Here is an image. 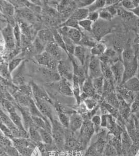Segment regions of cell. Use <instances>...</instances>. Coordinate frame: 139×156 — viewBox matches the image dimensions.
Returning a JSON list of instances; mask_svg holds the SVG:
<instances>
[{
	"mask_svg": "<svg viewBox=\"0 0 139 156\" xmlns=\"http://www.w3.org/2000/svg\"><path fill=\"white\" fill-rule=\"evenodd\" d=\"M112 28L109 22L99 19L93 23L91 34L96 40L99 42L104 37L109 35L112 31Z\"/></svg>",
	"mask_w": 139,
	"mask_h": 156,
	"instance_id": "cell-1",
	"label": "cell"
},
{
	"mask_svg": "<svg viewBox=\"0 0 139 156\" xmlns=\"http://www.w3.org/2000/svg\"><path fill=\"white\" fill-rule=\"evenodd\" d=\"M34 58L37 63L41 66L52 71H58L59 61L51 56L47 51H44L41 54L36 55Z\"/></svg>",
	"mask_w": 139,
	"mask_h": 156,
	"instance_id": "cell-2",
	"label": "cell"
},
{
	"mask_svg": "<svg viewBox=\"0 0 139 156\" xmlns=\"http://www.w3.org/2000/svg\"><path fill=\"white\" fill-rule=\"evenodd\" d=\"M1 34L5 49L10 52H12L16 48L14 34V27L11 24L7 23V25L2 28Z\"/></svg>",
	"mask_w": 139,
	"mask_h": 156,
	"instance_id": "cell-3",
	"label": "cell"
},
{
	"mask_svg": "<svg viewBox=\"0 0 139 156\" xmlns=\"http://www.w3.org/2000/svg\"><path fill=\"white\" fill-rule=\"evenodd\" d=\"M52 123V135L55 144L60 149L64 148L65 141V132L64 127L60 122L54 120Z\"/></svg>",
	"mask_w": 139,
	"mask_h": 156,
	"instance_id": "cell-4",
	"label": "cell"
},
{
	"mask_svg": "<svg viewBox=\"0 0 139 156\" xmlns=\"http://www.w3.org/2000/svg\"><path fill=\"white\" fill-rule=\"evenodd\" d=\"M85 119L82 126L80 129L79 133V140L83 148L86 147L96 131L90 119Z\"/></svg>",
	"mask_w": 139,
	"mask_h": 156,
	"instance_id": "cell-5",
	"label": "cell"
},
{
	"mask_svg": "<svg viewBox=\"0 0 139 156\" xmlns=\"http://www.w3.org/2000/svg\"><path fill=\"white\" fill-rule=\"evenodd\" d=\"M58 72L62 78L67 80L72 83L74 78V67L71 58H68L59 62L58 66Z\"/></svg>",
	"mask_w": 139,
	"mask_h": 156,
	"instance_id": "cell-6",
	"label": "cell"
},
{
	"mask_svg": "<svg viewBox=\"0 0 139 156\" xmlns=\"http://www.w3.org/2000/svg\"><path fill=\"white\" fill-rule=\"evenodd\" d=\"M77 9V7L75 1H61L58 5L57 11L61 15L63 22H64Z\"/></svg>",
	"mask_w": 139,
	"mask_h": 156,
	"instance_id": "cell-7",
	"label": "cell"
},
{
	"mask_svg": "<svg viewBox=\"0 0 139 156\" xmlns=\"http://www.w3.org/2000/svg\"><path fill=\"white\" fill-rule=\"evenodd\" d=\"M88 76L91 80L103 76L101 61L99 57L92 55L91 56L88 69Z\"/></svg>",
	"mask_w": 139,
	"mask_h": 156,
	"instance_id": "cell-8",
	"label": "cell"
},
{
	"mask_svg": "<svg viewBox=\"0 0 139 156\" xmlns=\"http://www.w3.org/2000/svg\"><path fill=\"white\" fill-rule=\"evenodd\" d=\"M57 30L61 35L67 37L77 45L79 44L83 36V33L82 30L76 28L62 26L59 27Z\"/></svg>",
	"mask_w": 139,
	"mask_h": 156,
	"instance_id": "cell-9",
	"label": "cell"
},
{
	"mask_svg": "<svg viewBox=\"0 0 139 156\" xmlns=\"http://www.w3.org/2000/svg\"><path fill=\"white\" fill-rule=\"evenodd\" d=\"M45 51L59 62L68 58V55L65 50L60 47L55 42L49 43L46 45Z\"/></svg>",
	"mask_w": 139,
	"mask_h": 156,
	"instance_id": "cell-10",
	"label": "cell"
},
{
	"mask_svg": "<svg viewBox=\"0 0 139 156\" xmlns=\"http://www.w3.org/2000/svg\"><path fill=\"white\" fill-rule=\"evenodd\" d=\"M12 82L15 86L19 87L26 84V61L24 60L19 67L12 73Z\"/></svg>",
	"mask_w": 139,
	"mask_h": 156,
	"instance_id": "cell-11",
	"label": "cell"
},
{
	"mask_svg": "<svg viewBox=\"0 0 139 156\" xmlns=\"http://www.w3.org/2000/svg\"><path fill=\"white\" fill-rule=\"evenodd\" d=\"M73 132H65V141L64 148L66 151L71 152L80 150V148H83L79 138H76Z\"/></svg>",
	"mask_w": 139,
	"mask_h": 156,
	"instance_id": "cell-12",
	"label": "cell"
},
{
	"mask_svg": "<svg viewBox=\"0 0 139 156\" xmlns=\"http://www.w3.org/2000/svg\"><path fill=\"white\" fill-rule=\"evenodd\" d=\"M88 49L82 45L78 44L76 45V48L73 55L75 58L78 60V62L82 64V66L85 67L87 73H88V71L85 67L86 66L87 67V63L89 64L90 62V61H88V60L90 61L91 58H88L89 53L88 52Z\"/></svg>",
	"mask_w": 139,
	"mask_h": 156,
	"instance_id": "cell-13",
	"label": "cell"
},
{
	"mask_svg": "<svg viewBox=\"0 0 139 156\" xmlns=\"http://www.w3.org/2000/svg\"><path fill=\"white\" fill-rule=\"evenodd\" d=\"M38 72L42 78L47 83H54L60 81L61 79L58 71H52L47 68L41 66L39 68Z\"/></svg>",
	"mask_w": 139,
	"mask_h": 156,
	"instance_id": "cell-14",
	"label": "cell"
},
{
	"mask_svg": "<svg viewBox=\"0 0 139 156\" xmlns=\"http://www.w3.org/2000/svg\"><path fill=\"white\" fill-rule=\"evenodd\" d=\"M114 80L117 85H121L124 74V65L121 60H119L110 66Z\"/></svg>",
	"mask_w": 139,
	"mask_h": 156,
	"instance_id": "cell-15",
	"label": "cell"
},
{
	"mask_svg": "<svg viewBox=\"0 0 139 156\" xmlns=\"http://www.w3.org/2000/svg\"><path fill=\"white\" fill-rule=\"evenodd\" d=\"M33 99L37 107L42 115L45 118L50 120L51 122L54 120L53 118L52 109L51 107V104L44 100H40L36 98Z\"/></svg>",
	"mask_w": 139,
	"mask_h": 156,
	"instance_id": "cell-16",
	"label": "cell"
},
{
	"mask_svg": "<svg viewBox=\"0 0 139 156\" xmlns=\"http://www.w3.org/2000/svg\"><path fill=\"white\" fill-rule=\"evenodd\" d=\"M123 65H124L125 70H124V74L123 77L122 84L130 78L136 76L137 73V69H138V65H139L137 58L132 62L123 64Z\"/></svg>",
	"mask_w": 139,
	"mask_h": 156,
	"instance_id": "cell-17",
	"label": "cell"
},
{
	"mask_svg": "<svg viewBox=\"0 0 139 156\" xmlns=\"http://www.w3.org/2000/svg\"><path fill=\"white\" fill-rule=\"evenodd\" d=\"M1 12L2 14L9 20V24H11L12 18L15 14V6L10 1H0Z\"/></svg>",
	"mask_w": 139,
	"mask_h": 156,
	"instance_id": "cell-18",
	"label": "cell"
},
{
	"mask_svg": "<svg viewBox=\"0 0 139 156\" xmlns=\"http://www.w3.org/2000/svg\"><path fill=\"white\" fill-rule=\"evenodd\" d=\"M31 86L33 90V98H36L40 100H44L50 103L51 105H54L52 100L51 99L47 91L42 87L38 85L34 82H31Z\"/></svg>",
	"mask_w": 139,
	"mask_h": 156,
	"instance_id": "cell-19",
	"label": "cell"
},
{
	"mask_svg": "<svg viewBox=\"0 0 139 156\" xmlns=\"http://www.w3.org/2000/svg\"><path fill=\"white\" fill-rule=\"evenodd\" d=\"M56 88L58 92L62 96L67 97L74 96L72 90V83L67 80L61 78L57 83Z\"/></svg>",
	"mask_w": 139,
	"mask_h": 156,
	"instance_id": "cell-20",
	"label": "cell"
},
{
	"mask_svg": "<svg viewBox=\"0 0 139 156\" xmlns=\"http://www.w3.org/2000/svg\"><path fill=\"white\" fill-rule=\"evenodd\" d=\"M96 94L92 83V80L89 77H88L84 82L82 88L81 101H84L87 98L89 97H93Z\"/></svg>",
	"mask_w": 139,
	"mask_h": 156,
	"instance_id": "cell-21",
	"label": "cell"
},
{
	"mask_svg": "<svg viewBox=\"0 0 139 156\" xmlns=\"http://www.w3.org/2000/svg\"><path fill=\"white\" fill-rule=\"evenodd\" d=\"M69 121V129L72 132H76L80 130L83 125L84 119L82 115L77 112L71 113Z\"/></svg>",
	"mask_w": 139,
	"mask_h": 156,
	"instance_id": "cell-22",
	"label": "cell"
},
{
	"mask_svg": "<svg viewBox=\"0 0 139 156\" xmlns=\"http://www.w3.org/2000/svg\"><path fill=\"white\" fill-rule=\"evenodd\" d=\"M55 108L57 112L58 117L60 121V123L65 129L69 128V121L70 117L66 114L62 105L58 103L54 104Z\"/></svg>",
	"mask_w": 139,
	"mask_h": 156,
	"instance_id": "cell-23",
	"label": "cell"
},
{
	"mask_svg": "<svg viewBox=\"0 0 139 156\" xmlns=\"http://www.w3.org/2000/svg\"><path fill=\"white\" fill-rule=\"evenodd\" d=\"M36 37L39 39L45 45L49 43L54 41V36L52 29H42L37 33Z\"/></svg>",
	"mask_w": 139,
	"mask_h": 156,
	"instance_id": "cell-24",
	"label": "cell"
},
{
	"mask_svg": "<svg viewBox=\"0 0 139 156\" xmlns=\"http://www.w3.org/2000/svg\"><path fill=\"white\" fill-rule=\"evenodd\" d=\"M137 58V53L132 48H126L121 52V61L123 64L132 62Z\"/></svg>",
	"mask_w": 139,
	"mask_h": 156,
	"instance_id": "cell-25",
	"label": "cell"
},
{
	"mask_svg": "<svg viewBox=\"0 0 139 156\" xmlns=\"http://www.w3.org/2000/svg\"><path fill=\"white\" fill-rule=\"evenodd\" d=\"M28 133L29 134V140H30L34 143L41 144L42 143L40 133L38 131V127L34 125V123L32 124L29 126Z\"/></svg>",
	"mask_w": 139,
	"mask_h": 156,
	"instance_id": "cell-26",
	"label": "cell"
},
{
	"mask_svg": "<svg viewBox=\"0 0 139 156\" xmlns=\"http://www.w3.org/2000/svg\"><path fill=\"white\" fill-rule=\"evenodd\" d=\"M121 85L126 89L134 93L139 91V80L136 76L130 78Z\"/></svg>",
	"mask_w": 139,
	"mask_h": 156,
	"instance_id": "cell-27",
	"label": "cell"
},
{
	"mask_svg": "<svg viewBox=\"0 0 139 156\" xmlns=\"http://www.w3.org/2000/svg\"><path fill=\"white\" fill-rule=\"evenodd\" d=\"M89 13L90 12L87 8L77 9L71 15L70 18H72L77 22H79L80 21L87 19Z\"/></svg>",
	"mask_w": 139,
	"mask_h": 156,
	"instance_id": "cell-28",
	"label": "cell"
},
{
	"mask_svg": "<svg viewBox=\"0 0 139 156\" xmlns=\"http://www.w3.org/2000/svg\"><path fill=\"white\" fill-rule=\"evenodd\" d=\"M106 45L102 42H98L93 47L90 49V53L92 56L100 58L107 50Z\"/></svg>",
	"mask_w": 139,
	"mask_h": 156,
	"instance_id": "cell-29",
	"label": "cell"
},
{
	"mask_svg": "<svg viewBox=\"0 0 139 156\" xmlns=\"http://www.w3.org/2000/svg\"><path fill=\"white\" fill-rule=\"evenodd\" d=\"M18 12L20 16L22 17L25 20V21L26 20L28 23H33L36 20L34 13L28 7L20 8V9H18Z\"/></svg>",
	"mask_w": 139,
	"mask_h": 156,
	"instance_id": "cell-30",
	"label": "cell"
},
{
	"mask_svg": "<svg viewBox=\"0 0 139 156\" xmlns=\"http://www.w3.org/2000/svg\"><path fill=\"white\" fill-rule=\"evenodd\" d=\"M92 83L96 90V94L99 96L103 94L104 92V78L103 76L92 80Z\"/></svg>",
	"mask_w": 139,
	"mask_h": 156,
	"instance_id": "cell-31",
	"label": "cell"
},
{
	"mask_svg": "<svg viewBox=\"0 0 139 156\" xmlns=\"http://www.w3.org/2000/svg\"><path fill=\"white\" fill-rule=\"evenodd\" d=\"M98 42L93 37L89 36L86 35H84L83 33V36L81 41L80 42L79 44L82 45L88 49H91Z\"/></svg>",
	"mask_w": 139,
	"mask_h": 156,
	"instance_id": "cell-32",
	"label": "cell"
},
{
	"mask_svg": "<svg viewBox=\"0 0 139 156\" xmlns=\"http://www.w3.org/2000/svg\"><path fill=\"white\" fill-rule=\"evenodd\" d=\"M38 131L40 133L41 137L42 142L46 145H51L54 140L53 138L51 132L44 129L38 128Z\"/></svg>",
	"mask_w": 139,
	"mask_h": 156,
	"instance_id": "cell-33",
	"label": "cell"
},
{
	"mask_svg": "<svg viewBox=\"0 0 139 156\" xmlns=\"http://www.w3.org/2000/svg\"><path fill=\"white\" fill-rule=\"evenodd\" d=\"M119 93L123 99L125 100L126 103L129 104L134 101V92L127 90L123 87V86L122 87L119 88Z\"/></svg>",
	"mask_w": 139,
	"mask_h": 156,
	"instance_id": "cell-34",
	"label": "cell"
},
{
	"mask_svg": "<svg viewBox=\"0 0 139 156\" xmlns=\"http://www.w3.org/2000/svg\"><path fill=\"white\" fill-rule=\"evenodd\" d=\"M1 78L7 80H9V81H12V74L10 72L9 69L8 63L5 61V60H2L1 61Z\"/></svg>",
	"mask_w": 139,
	"mask_h": 156,
	"instance_id": "cell-35",
	"label": "cell"
},
{
	"mask_svg": "<svg viewBox=\"0 0 139 156\" xmlns=\"http://www.w3.org/2000/svg\"><path fill=\"white\" fill-rule=\"evenodd\" d=\"M24 60H25L24 58H22L19 56L9 60V62L8 63V66L11 74L21 65L22 62H23Z\"/></svg>",
	"mask_w": 139,
	"mask_h": 156,
	"instance_id": "cell-36",
	"label": "cell"
},
{
	"mask_svg": "<svg viewBox=\"0 0 139 156\" xmlns=\"http://www.w3.org/2000/svg\"><path fill=\"white\" fill-rule=\"evenodd\" d=\"M106 1L104 0H96L94 1L93 3L87 7L90 12H99L101 9L105 7Z\"/></svg>",
	"mask_w": 139,
	"mask_h": 156,
	"instance_id": "cell-37",
	"label": "cell"
},
{
	"mask_svg": "<svg viewBox=\"0 0 139 156\" xmlns=\"http://www.w3.org/2000/svg\"><path fill=\"white\" fill-rule=\"evenodd\" d=\"M32 45L34 48L36 55L41 54L44 51H45L46 45L36 36L32 43Z\"/></svg>",
	"mask_w": 139,
	"mask_h": 156,
	"instance_id": "cell-38",
	"label": "cell"
},
{
	"mask_svg": "<svg viewBox=\"0 0 139 156\" xmlns=\"http://www.w3.org/2000/svg\"><path fill=\"white\" fill-rule=\"evenodd\" d=\"M9 116L17 127L23 130H26L25 128L24 127L23 119L21 118L20 115H18L17 112L9 114Z\"/></svg>",
	"mask_w": 139,
	"mask_h": 156,
	"instance_id": "cell-39",
	"label": "cell"
},
{
	"mask_svg": "<svg viewBox=\"0 0 139 156\" xmlns=\"http://www.w3.org/2000/svg\"><path fill=\"white\" fill-rule=\"evenodd\" d=\"M14 34L17 48H21L22 33L18 22H16V23L14 27Z\"/></svg>",
	"mask_w": 139,
	"mask_h": 156,
	"instance_id": "cell-40",
	"label": "cell"
},
{
	"mask_svg": "<svg viewBox=\"0 0 139 156\" xmlns=\"http://www.w3.org/2000/svg\"><path fill=\"white\" fill-rule=\"evenodd\" d=\"M122 7L126 11H131L139 5V0H123L120 2Z\"/></svg>",
	"mask_w": 139,
	"mask_h": 156,
	"instance_id": "cell-41",
	"label": "cell"
},
{
	"mask_svg": "<svg viewBox=\"0 0 139 156\" xmlns=\"http://www.w3.org/2000/svg\"><path fill=\"white\" fill-rule=\"evenodd\" d=\"M1 104L4 109L7 111L9 114L16 112V108L15 107L13 102L2 98H1Z\"/></svg>",
	"mask_w": 139,
	"mask_h": 156,
	"instance_id": "cell-42",
	"label": "cell"
},
{
	"mask_svg": "<svg viewBox=\"0 0 139 156\" xmlns=\"http://www.w3.org/2000/svg\"><path fill=\"white\" fill-rule=\"evenodd\" d=\"M104 156H119V153L116 147L110 143L106 144L103 151Z\"/></svg>",
	"mask_w": 139,
	"mask_h": 156,
	"instance_id": "cell-43",
	"label": "cell"
},
{
	"mask_svg": "<svg viewBox=\"0 0 139 156\" xmlns=\"http://www.w3.org/2000/svg\"><path fill=\"white\" fill-rule=\"evenodd\" d=\"M52 30L53 36H54L55 42L58 46H60V47L62 48V49H63L64 50H65L67 52L66 48V45H65V42H64V41L63 38V37H62L60 33H58L57 29H52Z\"/></svg>",
	"mask_w": 139,
	"mask_h": 156,
	"instance_id": "cell-44",
	"label": "cell"
},
{
	"mask_svg": "<svg viewBox=\"0 0 139 156\" xmlns=\"http://www.w3.org/2000/svg\"><path fill=\"white\" fill-rule=\"evenodd\" d=\"M106 98L107 102L112 105L115 108H118L120 107V102H119L117 97L116 95L114 92L109 93V94L105 96Z\"/></svg>",
	"mask_w": 139,
	"mask_h": 156,
	"instance_id": "cell-45",
	"label": "cell"
},
{
	"mask_svg": "<svg viewBox=\"0 0 139 156\" xmlns=\"http://www.w3.org/2000/svg\"><path fill=\"white\" fill-rule=\"evenodd\" d=\"M93 25V23L88 20L87 18L79 22V26L80 29L90 34L92 33Z\"/></svg>",
	"mask_w": 139,
	"mask_h": 156,
	"instance_id": "cell-46",
	"label": "cell"
},
{
	"mask_svg": "<svg viewBox=\"0 0 139 156\" xmlns=\"http://www.w3.org/2000/svg\"><path fill=\"white\" fill-rule=\"evenodd\" d=\"M99 19L107 22H110L112 20L114 16L107 9L104 7L99 12Z\"/></svg>",
	"mask_w": 139,
	"mask_h": 156,
	"instance_id": "cell-47",
	"label": "cell"
},
{
	"mask_svg": "<svg viewBox=\"0 0 139 156\" xmlns=\"http://www.w3.org/2000/svg\"><path fill=\"white\" fill-rule=\"evenodd\" d=\"M83 102H85V105H86L89 111L93 110L96 109L98 105V102L96 98H94V97L87 98Z\"/></svg>",
	"mask_w": 139,
	"mask_h": 156,
	"instance_id": "cell-48",
	"label": "cell"
},
{
	"mask_svg": "<svg viewBox=\"0 0 139 156\" xmlns=\"http://www.w3.org/2000/svg\"><path fill=\"white\" fill-rule=\"evenodd\" d=\"M91 121L94 126L95 131L96 132L99 131L100 127L101 126L102 117L98 115H95L91 118Z\"/></svg>",
	"mask_w": 139,
	"mask_h": 156,
	"instance_id": "cell-49",
	"label": "cell"
},
{
	"mask_svg": "<svg viewBox=\"0 0 139 156\" xmlns=\"http://www.w3.org/2000/svg\"><path fill=\"white\" fill-rule=\"evenodd\" d=\"M1 133L4 136H5L12 140L14 138L13 133L11 131V129H9L6 126L2 123H1Z\"/></svg>",
	"mask_w": 139,
	"mask_h": 156,
	"instance_id": "cell-50",
	"label": "cell"
},
{
	"mask_svg": "<svg viewBox=\"0 0 139 156\" xmlns=\"http://www.w3.org/2000/svg\"><path fill=\"white\" fill-rule=\"evenodd\" d=\"M76 112L78 113L79 115H87L89 113L88 109L87 108V106L85 105L84 102H82L80 104L77 105V107L76 109Z\"/></svg>",
	"mask_w": 139,
	"mask_h": 156,
	"instance_id": "cell-51",
	"label": "cell"
},
{
	"mask_svg": "<svg viewBox=\"0 0 139 156\" xmlns=\"http://www.w3.org/2000/svg\"><path fill=\"white\" fill-rule=\"evenodd\" d=\"M75 1L77 9L87 8L94 2V0H80Z\"/></svg>",
	"mask_w": 139,
	"mask_h": 156,
	"instance_id": "cell-52",
	"label": "cell"
},
{
	"mask_svg": "<svg viewBox=\"0 0 139 156\" xmlns=\"http://www.w3.org/2000/svg\"><path fill=\"white\" fill-rule=\"evenodd\" d=\"M87 19L93 22V23L95 22H97L98 20H99V12H90Z\"/></svg>",
	"mask_w": 139,
	"mask_h": 156,
	"instance_id": "cell-53",
	"label": "cell"
},
{
	"mask_svg": "<svg viewBox=\"0 0 139 156\" xmlns=\"http://www.w3.org/2000/svg\"><path fill=\"white\" fill-rule=\"evenodd\" d=\"M121 1H116V0H107L106 1L105 3V7L110 6L114 5L117 4H118Z\"/></svg>",
	"mask_w": 139,
	"mask_h": 156,
	"instance_id": "cell-54",
	"label": "cell"
},
{
	"mask_svg": "<svg viewBox=\"0 0 139 156\" xmlns=\"http://www.w3.org/2000/svg\"><path fill=\"white\" fill-rule=\"evenodd\" d=\"M31 156H42L41 151L38 147H36L33 151Z\"/></svg>",
	"mask_w": 139,
	"mask_h": 156,
	"instance_id": "cell-55",
	"label": "cell"
},
{
	"mask_svg": "<svg viewBox=\"0 0 139 156\" xmlns=\"http://www.w3.org/2000/svg\"><path fill=\"white\" fill-rule=\"evenodd\" d=\"M130 12H131L134 16H136V17H137L139 18V5L135 7L134 9H132Z\"/></svg>",
	"mask_w": 139,
	"mask_h": 156,
	"instance_id": "cell-56",
	"label": "cell"
},
{
	"mask_svg": "<svg viewBox=\"0 0 139 156\" xmlns=\"http://www.w3.org/2000/svg\"><path fill=\"white\" fill-rule=\"evenodd\" d=\"M136 44H137V51H139V35H138V36H137V40H136Z\"/></svg>",
	"mask_w": 139,
	"mask_h": 156,
	"instance_id": "cell-57",
	"label": "cell"
},
{
	"mask_svg": "<svg viewBox=\"0 0 139 156\" xmlns=\"http://www.w3.org/2000/svg\"><path fill=\"white\" fill-rule=\"evenodd\" d=\"M136 76L139 80V64L138 65V69H137V73Z\"/></svg>",
	"mask_w": 139,
	"mask_h": 156,
	"instance_id": "cell-58",
	"label": "cell"
},
{
	"mask_svg": "<svg viewBox=\"0 0 139 156\" xmlns=\"http://www.w3.org/2000/svg\"><path fill=\"white\" fill-rule=\"evenodd\" d=\"M137 61H138V64H139V50L137 51Z\"/></svg>",
	"mask_w": 139,
	"mask_h": 156,
	"instance_id": "cell-59",
	"label": "cell"
},
{
	"mask_svg": "<svg viewBox=\"0 0 139 156\" xmlns=\"http://www.w3.org/2000/svg\"><path fill=\"white\" fill-rule=\"evenodd\" d=\"M135 156H139V148L138 149L137 151V152H136V154H135Z\"/></svg>",
	"mask_w": 139,
	"mask_h": 156,
	"instance_id": "cell-60",
	"label": "cell"
},
{
	"mask_svg": "<svg viewBox=\"0 0 139 156\" xmlns=\"http://www.w3.org/2000/svg\"></svg>",
	"mask_w": 139,
	"mask_h": 156,
	"instance_id": "cell-61",
	"label": "cell"
}]
</instances>
